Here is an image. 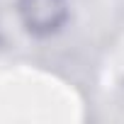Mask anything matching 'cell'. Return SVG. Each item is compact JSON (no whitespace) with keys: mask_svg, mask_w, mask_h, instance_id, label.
I'll return each mask as SVG.
<instances>
[{"mask_svg":"<svg viewBox=\"0 0 124 124\" xmlns=\"http://www.w3.org/2000/svg\"><path fill=\"white\" fill-rule=\"evenodd\" d=\"M17 17L27 34L49 39L68 24L71 3L68 0H17Z\"/></svg>","mask_w":124,"mask_h":124,"instance_id":"1","label":"cell"}]
</instances>
